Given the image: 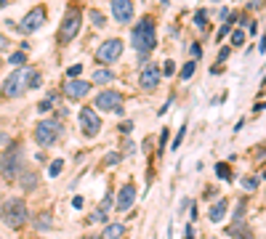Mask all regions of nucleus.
Masks as SVG:
<instances>
[{
	"label": "nucleus",
	"instance_id": "f257e3e1",
	"mask_svg": "<svg viewBox=\"0 0 266 239\" xmlns=\"http://www.w3.org/2000/svg\"><path fill=\"white\" fill-rule=\"evenodd\" d=\"M37 85H40V75L32 67H21V69L11 72V77L3 83V96L5 99H19L21 93H27L30 88H37Z\"/></svg>",
	"mask_w": 266,
	"mask_h": 239
},
{
	"label": "nucleus",
	"instance_id": "f03ea898",
	"mask_svg": "<svg viewBox=\"0 0 266 239\" xmlns=\"http://www.w3.org/2000/svg\"><path fill=\"white\" fill-rule=\"evenodd\" d=\"M133 48L136 53L144 59V56H149L152 51H155L157 45V32H155V21H152V16H144V19H139V24L133 27Z\"/></svg>",
	"mask_w": 266,
	"mask_h": 239
},
{
	"label": "nucleus",
	"instance_id": "7ed1b4c3",
	"mask_svg": "<svg viewBox=\"0 0 266 239\" xmlns=\"http://www.w3.org/2000/svg\"><path fill=\"white\" fill-rule=\"evenodd\" d=\"M0 218L8 229H21V226L30 221V210H27L24 199L14 197V199H5L3 207H0Z\"/></svg>",
	"mask_w": 266,
	"mask_h": 239
},
{
	"label": "nucleus",
	"instance_id": "20e7f679",
	"mask_svg": "<svg viewBox=\"0 0 266 239\" xmlns=\"http://www.w3.org/2000/svg\"><path fill=\"white\" fill-rule=\"evenodd\" d=\"M61 136V122L59 120H40L35 125V141L40 146H53Z\"/></svg>",
	"mask_w": 266,
	"mask_h": 239
},
{
	"label": "nucleus",
	"instance_id": "39448f33",
	"mask_svg": "<svg viewBox=\"0 0 266 239\" xmlns=\"http://www.w3.org/2000/svg\"><path fill=\"white\" fill-rule=\"evenodd\" d=\"M80 21H83L80 8H67L64 21H61V30H59V43H70V40H75L77 32H80Z\"/></svg>",
	"mask_w": 266,
	"mask_h": 239
},
{
	"label": "nucleus",
	"instance_id": "423d86ee",
	"mask_svg": "<svg viewBox=\"0 0 266 239\" xmlns=\"http://www.w3.org/2000/svg\"><path fill=\"white\" fill-rule=\"evenodd\" d=\"M93 109L117 112V115H120V112H123V96L117 93V90H101V93L96 96V106H93Z\"/></svg>",
	"mask_w": 266,
	"mask_h": 239
},
{
	"label": "nucleus",
	"instance_id": "0eeeda50",
	"mask_svg": "<svg viewBox=\"0 0 266 239\" xmlns=\"http://www.w3.org/2000/svg\"><path fill=\"white\" fill-rule=\"evenodd\" d=\"M123 56V43L117 37H112V40H104V43L96 48V61H117Z\"/></svg>",
	"mask_w": 266,
	"mask_h": 239
},
{
	"label": "nucleus",
	"instance_id": "6e6552de",
	"mask_svg": "<svg viewBox=\"0 0 266 239\" xmlns=\"http://www.w3.org/2000/svg\"><path fill=\"white\" fill-rule=\"evenodd\" d=\"M80 130L88 136V138L99 136V130H101V120H99V115L93 112V106H83V109H80Z\"/></svg>",
	"mask_w": 266,
	"mask_h": 239
},
{
	"label": "nucleus",
	"instance_id": "1a4fd4ad",
	"mask_svg": "<svg viewBox=\"0 0 266 239\" xmlns=\"http://www.w3.org/2000/svg\"><path fill=\"white\" fill-rule=\"evenodd\" d=\"M19 159H21L19 144H14L3 154V175H5V178H16V175H19Z\"/></svg>",
	"mask_w": 266,
	"mask_h": 239
},
{
	"label": "nucleus",
	"instance_id": "9d476101",
	"mask_svg": "<svg viewBox=\"0 0 266 239\" xmlns=\"http://www.w3.org/2000/svg\"><path fill=\"white\" fill-rule=\"evenodd\" d=\"M139 85L144 90H155L157 85H160V67H157V64H146L144 69H141V75H139Z\"/></svg>",
	"mask_w": 266,
	"mask_h": 239
},
{
	"label": "nucleus",
	"instance_id": "9b49d317",
	"mask_svg": "<svg viewBox=\"0 0 266 239\" xmlns=\"http://www.w3.org/2000/svg\"><path fill=\"white\" fill-rule=\"evenodd\" d=\"M43 24H45V8H43V5H35V8L24 16L21 30H24V32H35V30H40Z\"/></svg>",
	"mask_w": 266,
	"mask_h": 239
},
{
	"label": "nucleus",
	"instance_id": "f8f14e48",
	"mask_svg": "<svg viewBox=\"0 0 266 239\" xmlns=\"http://www.w3.org/2000/svg\"><path fill=\"white\" fill-rule=\"evenodd\" d=\"M112 16H115L120 24H128L133 19V3L131 0H115L112 3Z\"/></svg>",
	"mask_w": 266,
	"mask_h": 239
},
{
	"label": "nucleus",
	"instance_id": "ddd939ff",
	"mask_svg": "<svg viewBox=\"0 0 266 239\" xmlns=\"http://www.w3.org/2000/svg\"><path fill=\"white\" fill-rule=\"evenodd\" d=\"M90 85L86 80H67L64 83V96H70V99H83V96H88Z\"/></svg>",
	"mask_w": 266,
	"mask_h": 239
},
{
	"label": "nucleus",
	"instance_id": "4468645a",
	"mask_svg": "<svg viewBox=\"0 0 266 239\" xmlns=\"http://www.w3.org/2000/svg\"><path fill=\"white\" fill-rule=\"evenodd\" d=\"M136 199V186L133 184H125L120 191H117V199H115V207L117 210H128Z\"/></svg>",
	"mask_w": 266,
	"mask_h": 239
},
{
	"label": "nucleus",
	"instance_id": "2eb2a0df",
	"mask_svg": "<svg viewBox=\"0 0 266 239\" xmlns=\"http://www.w3.org/2000/svg\"><path fill=\"white\" fill-rule=\"evenodd\" d=\"M224 215H226V199H218V202H216V205H213V207H211V213H208V218H211L213 223H218V221H221Z\"/></svg>",
	"mask_w": 266,
	"mask_h": 239
},
{
	"label": "nucleus",
	"instance_id": "dca6fc26",
	"mask_svg": "<svg viewBox=\"0 0 266 239\" xmlns=\"http://www.w3.org/2000/svg\"><path fill=\"white\" fill-rule=\"evenodd\" d=\"M123 234H125V226H120V223H109L104 229V234H101V239H120Z\"/></svg>",
	"mask_w": 266,
	"mask_h": 239
},
{
	"label": "nucleus",
	"instance_id": "f3484780",
	"mask_svg": "<svg viewBox=\"0 0 266 239\" xmlns=\"http://www.w3.org/2000/svg\"><path fill=\"white\" fill-rule=\"evenodd\" d=\"M115 80V72L112 69H96L93 72V83L96 85H106V83H112Z\"/></svg>",
	"mask_w": 266,
	"mask_h": 239
},
{
	"label": "nucleus",
	"instance_id": "a211bd4d",
	"mask_svg": "<svg viewBox=\"0 0 266 239\" xmlns=\"http://www.w3.org/2000/svg\"><path fill=\"white\" fill-rule=\"evenodd\" d=\"M112 205V197H104V202H101V207L96 210L93 215H90V221H104L106 218V207Z\"/></svg>",
	"mask_w": 266,
	"mask_h": 239
},
{
	"label": "nucleus",
	"instance_id": "6ab92c4d",
	"mask_svg": "<svg viewBox=\"0 0 266 239\" xmlns=\"http://www.w3.org/2000/svg\"><path fill=\"white\" fill-rule=\"evenodd\" d=\"M24 61H27V56H24V51H16V53H11V64L14 67H24Z\"/></svg>",
	"mask_w": 266,
	"mask_h": 239
},
{
	"label": "nucleus",
	"instance_id": "aec40b11",
	"mask_svg": "<svg viewBox=\"0 0 266 239\" xmlns=\"http://www.w3.org/2000/svg\"><path fill=\"white\" fill-rule=\"evenodd\" d=\"M195 21H197V27H200L202 32L208 30V14H205V11H197V14H195Z\"/></svg>",
	"mask_w": 266,
	"mask_h": 239
},
{
	"label": "nucleus",
	"instance_id": "412c9836",
	"mask_svg": "<svg viewBox=\"0 0 266 239\" xmlns=\"http://www.w3.org/2000/svg\"><path fill=\"white\" fill-rule=\"evenodd\" d=\"M61 168H64V159H53V162H51V168H48V175H51V178H53V175H59Z\"/></svg>",
	"mask_w": 266,
	"mask_h": 239
},
{
	"label": "nucleus",
	"instance_id": "4be33fe9",
	"mask_svg": "<svg viewBox=\"0 0 266 239\" xmlns=\"http://www.w3.org/2000/svg\"><path fill=\"white\" fill-rule=\"evenodd\" d=\"M21 186H24V189H35V186H37V175L35 173H32V175L27 173L24 178H21Z\"/></svg>",
	"mask_w": 266,
	"mask_h": 239
},
{
	"label": "nucleus",
	"instance_id": "5701e85b",
	"mask_svg": "<svg viewBox=\"0 0 266 239\" xmlns=\"http://www.w3.org/2000/svg\"><path fill=\"white\" fill-rule=\"evenodd\" d=\"M216 173H218V178H226V181L231 178V173H229V165H224V162H218V165H216Z\"/></svg>",
	"mask_w": 266,
	"mask_h": 239
},
{
	"label": "nucleus",
	"instance_id": "b1692460",
	"mask_svg": "<svg viewBox=\"0 0 266 239\" xmlns=\"http://www.w3.org/2000/svg\"><path fill=\"white\" fill-rule=\"evenodd\" d=\"M195 75V61H189V64H184V69H181V80H189Z\"/></svg>",
	"mask_w": 266,
	"mask_h": 239
},
{
	"label": "nucleus",
	"instance_id": "393cba45",
	"mask_svg": "<svg viewBox=\"0 0 266 239\" xmlns=\"http://www.w3.org/2000/svg\"><path fill=\"white\" fill-rule=\"evenodd\" d=\"M53 104H56V96H53V93H51V96H48V99H45V101H43V104H40V106H37V112H48V109H51V106H53Z\"/></svg>",
	"mask_w": 266,
	"mask_h": 239
},
{
	"label": "nucleus",
	"instance_id": "a878e982",
	"mask_svg": "<svg viewBox=\"0 0 266 239\" xmlns=\"http://www.w3.org/2000/svg\"><path fill=\"white\" fill-rule=\"evenodd\" d=\"M90 19H93L96 27H104V14L101 11H90Z\"/></svg>",
	"mask_w": 266,
	"mask_h": 239
},
{
	"label": "nucleus",
	"instance_id": "bb28decb",
	"mask_svg": "<svg viewBox=\"0 0 266 239\" xmlns=\"http://www.w3.org/2000/svg\"><path fill=\"white\" fill-rule=\"evenodd\" d=\"M231 21H234V16H229V21H226V24H221V30H218V37H226V35H229V30H231Z\"/></svg>",
	"mask_w": 266,
	"mask_h": 239
},
{
	"label": "nucleus",
	"instance_id": "cd10ccee",
	"mask_svg": "<svg viewBox=\"0 0 266 239\" xmlns=\"http://www.w3.org/2000/svg\"><path fill=\"white\" fill-rule=\"evenodd\" d=\"M242 43H245V32L237 30L234 35H231V45H242Z\"/></svg>",
	"mask_w": 266,
	"mask_h": 239
},
{
	"label": "nucleus",
	"instance_id": "c85d7f7f",
	"mask_svg": "<svg viewBox=\"0 0 266 239\" xmlns=\"http://www.w3.org/2000/svg\"><path fill=\"white\" fill-rule=\"evenodd\" d=\"M80 72H83V67L75 64V67H70V69H67V75H70V80H77V75H80Z\"/></svg>",
	"mask_w": 266,
	"mask_h": 239
},
{
	"label": "nucleus",
	"instance_id": "c756f323",
	"mask_svg": "<svg viewBox=\"0 0 266 239\" xmlns=\"http://www.w3.org/2000/svg\"><path fill=\"white\" fill-rule=\"evenodd\" d=\"M242 186H245L248 191H253V189L258 186V181H256V178H245V181H242Z\"/></svg>",
	"mask_w": 266,
	"mask_h": 239
},
{
	"label": "nucleus",
	"instance_id": "7c9ffc66",
	"mask_svg": "<svg viewBox=\"0 0 266 239\" xmlns=\"http://www.w3.org/2000/svg\"><path fill=\"white\" fill-rule=\"evenodd\" d=\"M35 226H40V229H45V226H51V221H48V213H43V218H37V221H35Z\"/></svg>",
	"mask_w": 266,
	"mask_h": 239
},
{
	"label": "nucleus",
	"instance_id": "2f4dec72",
	"mask_svg": "<svg viewBox=\"0 0 266 239\" xmlns=\"http://www.w3.org/2000/svg\"><path fill=\"white\" fill-rule=\"evenodd\" d=\"M165 69H162V75H173V72H176V64H173V61H165Z\"/></svg>",
	"mask_w": 266,
	"mask_h": 239
},
{
	"label": "nucleus",
	"instance_id": "473e14b6",
	"mask_svg": "<svg viewBox=\"0 0 266 239\" xmlns=\"http://www.w3.org/2000/svg\"><path fill=\"white\" fill-rule=\"evenodd\" d=\"M181 141H184V125H181V130L176 133V141H173V149H178V146H181Z\"/></svg>",
	"mask_w": 266,
	"mask_h": 239
},
{
	"label": "nucleus",
	"instance_id": "72a5a7b5",
	"mask_svg": "<svg viewBox=\"0 0 266 239\" xmlns=\"http://www.w3.org/2000/svg\"><path fill=\"white\" fill-rule=\"evenodd\" d=\"M248 8H250V11H258V8H264V3H261V0H253V3H248Z\"/></svg>",
	"mask_w": 266,
	"mask_h": 239
},
{
	"label": "nucleus",
	"instance_id": "f704fd0d",
	"mask_svg": "<svg viewBox=\"0 0 266 239\" xmlns=\"http://www.w3.org/2000/svg\"><path fill=\"white\" fill-rule=\"evenodd\" d=\"M200 53H202L200 43H192V56H195V59H197V56H200Z\"/></svg>",
	"mask_w": 266,
	"mask_h": 239
},
{
	"label": "nucleus",
	"instance_id": "c9c22d12",
	"mask_svg": "<svg viewBox=\"0 0 266 239\" xmlns=\"http://www.w3.org/2000/svg\"><path fill=\"white\" fill-rule=\"evenodd\" d=\"M117 159H120V154H109V157H106V159H104V165H115V162H117Z\"/></svg>",
	"mask_w": 266,
	"mask_h": 239
},
{
	"label": "nucleus",
	"instance_id": "e433bc0d",
	"mask_svg": "<svg viewBox=\"0 0 266 239\" xmlns=\"http://www.w3.org/2000/svg\"><path fill=\"white\" fill-rule=\"evenodd\" d=\"M72 207H83V197H75V199H72Z\"/></svg>",
	"mask_w": 266,
	"mask_h": 239
},
{
	"label": "nucleus",
	"instance_id": "4c0bfd02",
	"mask_svg": "<svg viewBox=\"0 0 266 239\" xmlns=\"http://www.w3.org/2000/svg\"><path fill=\"white\" fill-rule=\"evenodd\" d=\"M3 48H8V40H5L3 35H0V51H3Z\"/></svg>",
	"mask_w": 266,
	"mask_h": 239
},
{
	"label": "nucleus",
	"instance_id": "58836bf2",
	"mask_svg": "<svg viewBox=\"0 0 266 239\" xmlns=\"http://www.w3.org/2000/svg\"><path fill=\"white\" fill-rule=\"evenodd\" d=\"M261 53H266V35L261 37Z\"/></svg>",
	"mask_w": 266,
	"mask_h": 239
},
{
	"label": "nucleus",
	"instance_id": "ea45409f",
	"mask_svg": "<svg viewBox=\"0 0 266 239\" xmlns=\"http://www.w3.org/2000/svg\"><path fill=\"white\" fill-rule=\"evenodd\" d=\"M237 239H253L250 234H240V237H237Z\"/></svg>",
	"mask_w": 266,
	"mask_h": 239
},
{
	"label": "nucleus",
	"instance_id": "a19ab883",
	"mask_svg": "<svg viewBox=\"0 0 266 239\" xmlns=\"http://www.w3.org/2000/svg\"><path fill=\"white\" fill-rule=\"evenodd\" d=\"M5 3H8V0H0V8H3V5H5Z\"/></svg>",
	"mask_w": 266,
	"mask_h": 239
},
{
	"label": "nucleus",
	"instance_id": "79ce46f5",
	"mask_svg": "<svg viewBox=\"0 0 266 239\" xmlns=\"http://www.w3.org/2000/svg\"><path fill=\"white\" fill-rule=\"evenodd\" d=\"M261 175H264V178H266V170H264V173H261Z\"/></svg>",
	"mask_w": 266,
	"mask_h": 239
},
{
	"label": "nucleus",
	"instance_id": "37998d69",
	"mask_svg": "<svg viewBox=\"0 0 266 239\" xmlns=\"http://www.w3.org/2000/svg\"><path fill=\"white\" fill-rule=\"evenodd\" d=\"M86 239H96V237H86Z\"/></svg>",
	"mask_w": 266,
	"mask_h": 239
}]
</instances>
